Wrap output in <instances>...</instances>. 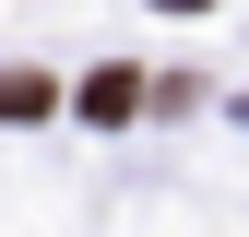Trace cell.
<instances>
[{
	"mask_svg": "<svg viewBox=\"0 0 249 237\" xmlns=\"http://www.w3.org/2000/svg\"><path fill=\"white\" fill-rule=\"evenodd\" d=\"M48 107H59V95H48L36 71H0V118H48Z\"/></svg>",
	"mask_w": 249,
	"mask_h": 237,
	"instance_id": "obj_2",
	"label": "cell"
},
{
	"mask_svg": "<svg viewBox=\"0 0 249 237\" xmlns=\"http://www.w3.org/2000/svg\"><path fill=\"white\" fill-rule=\"evenodd\" d=\"M166 12H202V0H166Z\"/></svg>",
	"mask_w": 249,
	"mask_h": 237,
	"instance_id": "obj_3",
	"label": "cell"
},
{
	"mask_svg": "<svg viewBox=\"0 0 249 237\" xmlns=\"http://www.w3.org/2000/svg\"><path fill=\"white\" fill-rule=\"evenodd\" d=\"M131 107H142L131 71H95V83H83V118H131Z\"/></svg>",
	"mask_w": 249,
	"mask_h": 237,
	"instance_id": "obj_1",
	"label": "cell"
}]
</instances>
